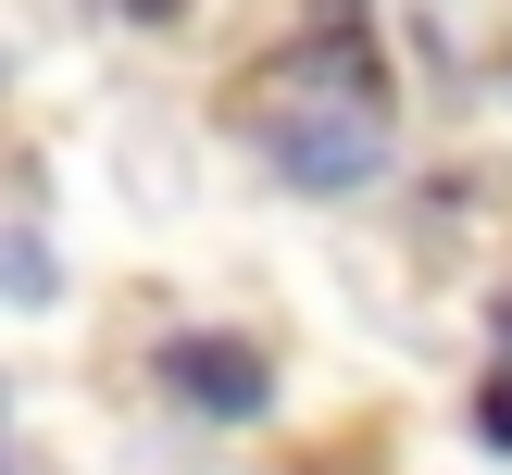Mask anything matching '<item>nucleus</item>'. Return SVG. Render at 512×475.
<instances>
[{"label":"nucleus","instance_id":"nucleus-2","mask_svg":"<svg viewBox=\"0 0 512 475\" xmlns=\"http://www.w3.org/2000/svg\"><path fill=\"white\" fill-rule=\"evenodd\" d=\"M150 375H163L200 425H263V413H275V375H263V350H250V338H200V325H188V338L150 350Z\"/></svg>","mask_w":512,"mask_h":475},{"label":"nucleus","instance_id":"nucleus-3","mask_svg":"<svg viewBox=\"0 0 512 475\" xmlns=\"http://www.w3.org/2000/svg\"><path fill=\"white\" fill-rule=\"evenodd\" d=\"M0 288H13V300H50V288H63V275H50V250L25 238V225H0Z\"/></svg>","mask_w":512,"mask_h":475},{"label":"nucleus","instance_id":"nucleus-1","mask_svg":"<svg viewBox=\"0 0 512 475\" xmlns=\"http://www.w3.org/2000/svg\"><path fill=\"white\" fill-rule=\"evenodd\" d=\"M300 75H313V50H300ZM250 150H263L300 200H350L363 175H388V100H375V75L263 88L250 100Z\"/></svg>","mask_w":512,"mask_h":475},{"label":"nucleus","instance_id":"nucleus-5","mask_svg":"<svg viewBox=\"0 0 512 475\" xmlns=\"http://www.w3.org/2000/svg\"><path fill=\"white\" fill-rule=\"evenodd\" d=\"M500 338H512V300H500Z\"/></svg>","mask_w":512,"mask_h":475},{"label":"nucleus","instance_id":"nucleus-4","mask_svg":"<svg viewBox=\"0 0 512 475\" xmlns=\"http://www.w3.org/2000/svg\"><path fill=\"white\" fill-rule=\"evenodd\" d=\"M475 425H488V450H512V375H488V388H475Z\"/></svg>","mask_w":512,"mask_h":475}]
</instances>
